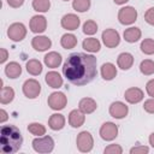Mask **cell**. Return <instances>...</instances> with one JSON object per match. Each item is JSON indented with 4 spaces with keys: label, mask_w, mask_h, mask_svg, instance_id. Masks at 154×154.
I'll list each match as a JSON object with an SVG mask.
<instances>
[{
    "label": "cell",
    "mask_w": 154,
    "mask_h": 154,
    "mask_svg": "<svg viewBox=\"0 0 154 154\" xmlns=\"http://www.w3.org/2000/svg\"><path fill=\"white\" fill-rule=\"evenodd\" d=\"M97 60L91 54L72 53L69 55L63 66V73L66 79L75 85H84L90 83L96 73Z\"/></svg>",
    "instance_id": "cell-1"
},
{
    "label": "cell",
    "mask_w": 154,
    "mask_h": 154,
    "mask_svg": "<svg viewBox=\"0 0 154 154\" xmlns=\"http://www.w3.org/2000/svg\"><path fill=\"white\" fill-rule=\"evenodd\" d=\"M23 143V137L14 125H4L0 131V152L4 154L17 153Z\"/></svg>",
    "instance_id": "cell-2"
},
{
    "label": "cell",
    "mask_w": 154,
    "mask_h": 154,
    "mask_svg": "<svg viewBox=\"0 0 154 154\" xmlns=\"http://www.w3.org/2000/svg\"><path fill=\"white\" fill-rule=\"evenodd\" d=\"M32 148L37 153H51L54 149V141L51 136H38L32 141Z\"/></svg>",
    "instance_id": "cell-3"
},
{
    "label": "cell",
    "mask_w": 154,
    "mask_h": 154,
    "mask_svg": "<svg viewBox=\"0 0 154 154\" xmlns=\"http://www.w3.org/2000/svg\"><path fill=\"white\" fill-rule=\"evenodd\" d=\"M76 144H77V148L79 152L82 153H88L93 149V146H94V140H93V136L90 132L88 131H82L77 135V138H76Z\"/></svg>",
    "instance_id": "cell-4"
},
{
    "label": "cell",
    "mask_w": 154,
    "mask_h": 154,
    "mask_svg": "<svg viewBox=\"0 0 154 154\" xmlns=\"http://www.w3.org/2000/svg\"><path fill=\"white\" fill-rule=\"evenodd\" d=\"M118 19L124 25H130L137 19V11L132 6L122 7L118 12Z\"/></svg>",
    "instance_id": "cell-5"
},
{
    "label": "cell",
    "mask_w": 154,
    "mask_h": 154,
    "mask_svg": "<svg viewBox=\"0 0 154 154\" xmlns=\"http://www.w3.org/2000/svg\"><path fill=\"white\" fill-rule=\"evenodd\" d=\"M48 106L54 109V111H60L63 108H65L66 103H67V99L65 96L64 93L61 91H55V93H52L49 96H48Z\"/></svg>",
    "instance_id": "cell-6"
},
{
    "label": "cell",
    "mask_w": 154,
    "mask_h": 154,
    "mask_svg": "<svg viewBox=\"0 0 154 154\" xmlns=\"http://www.w3.org/2000/svg\"><path fill=\"white\" fill-rule=\"evenodd\" d=\"M25 35H26V28L23 23H13L7 29V36L14 42L22 41L25 37Z\"/></svg>",
    "instance_id": "cell-7"
},
{
    "label": "cell",
    "mask_w": 154,
    "mask_h": 154,
    "mask_svg": "<svg viewBox=\"0 0 154 154\" xmlns=\"http://www.w3.org/2000/svg\"><path fill=\"white\" fill-rule=\"evenodd\" d=\"M23 93L28 99H35L41 93V84L34 78L26 79L23 84Z\"/></svg>",
    "instance_id": "cell-8"
},
{
    "label": "cell",
    "mask_w": 154,
    "mask_h": 154,
    "mask_svg": "<svg viewBox=\"0 0 154 154\" xmlns=\"http://www.w3.org/2000/svg\"><path fill=\"white\" fill-rule=\"evenodd\" d=\"M100 136L105 141H112L118 136V126L112 122H106L100 128Z\"/></svg>",
    "instance_id": "cell-9"
},
{
    "label": "cell",
    "mask_w": 154,
    "mask_h": 154,
    "mask_svg": "<svg viewBox=\"0 0 154 154\" xmlns=\"http://www.w3.org/2000/svg\"><path fill=\"white\" fill-rule=\"evenodd\" d=\"M102 42L108 48L117 47L119 45V42H120L119 32L117 30H114V29H106L102 32Z\"/></svg>",
    "instance_id": "cell-10"
},
{
    "label": "cell",
    "mask_w": 154,
    "mask_h": 154,
    "mask_svg": "<svg viewBox=\"0 0 154 154\" xmlns=\"http://www.w3.org/2000/svg\"><path fill=\"white\" fill-rule=\"evenodd\" d=\"M128 112H129L128 106L122 101L112 102L109 106V114L116 119H122V118L126 117Z\"/></svg>",
    "instance_id": "cell-11"
},
{
    "label": "cell",
    "mask_w": 154,
    "mask_h": 154,
    "mask_svg": "<svg viewBox=\"0 0 154 154\" xmlns=\"http://www.w3.org/2000/svg\"><path fill=\"white\" fill-rule=\"evenodd\" d=\"M30 30L35 34H41L46 30L47 28V20L43 16H40V14H36L31 19H30Z\"/></svg>",
    "instance_id": "cell-12"
},
{
    "label": "cell",
    "mask_w": 154,
    "mask_h": 154,
    "mask_svg": "<svg viewBox=\"0 0 154 154\" xmlns=\"http://www.w3.org/2000/svg\"><path fill=\"white\" fill-rule=\"evenodd\" d=\"M143 96H144L143 91L140 88H136V87L129 88L124 93V97L129 103H138L140 101L143 100Z\"/></svg>",
    "instance_id": "cell-13"
},
{
    "label": "cell",
    "mask_w": 154,
    "mask_h": 154,
    "mask_svg": "<svg viewBox=\"0 0 154 154\" xmlns=\"http://www.w3.org/2000/svg\"><path fill=\"white\" fill-rule=\"evenodd\" d=\"M31 46L35 51L37 52H43V51H47L48 48H51L52 46V41L49 37L47 36H35L31 41Z\"/></svg>",
    "instance_id": "cell-14"
},
{
    "label": "cell",
    "mask_w": 154,
    "mask_h": 154,
    "mask_svg": "<svg viewBox=\"0 0 154 154\" xmlns=\"http://www.w3.org/2000/svg\"><path fill=\"white\" fill-rule=\"evenodd\" d=\"M81 24L79 18L73 13H67L61 18V26L66 30H76Z\"/></svg>",
    "instance_id": "cell-15"
},
{
    "label": "cell",
    "mask_w": 154,
    "mask_h": 154,
    "mask_svg": "<svg viewBox=\"0 0 154 154\" xmlns=\"http://www.w3.org/2000/svg\"><path fill=\"white\" fill-rule=\"evenodd\" d=\"M85 116L81 109H72L69 114V124L72 128H79L84 124Z\"/></svg>",
    "instance_id": "cell-16"
},
{
    "label": "cell",
    "mask_w": 154,
    "mask_h": 154,
    "mask_svg": "<svg viewBox=\"0 0 154 154\" xmlns=\"http://www.w3.org/2000/svg\"><path fill=\"white\" fill-rule=\"evenodd\" d=\"M78 107H79V109L84 114H89V113H93L96 109L97 105H96V101L94 99H91V97H83V99H81V101L78 103Z\"/></svg>",
    "instance_id": "cell-17"
},
{
    "label": "cell",
    "mask_w": 154,
    "mask_h": 154,
    "mask_svg": "<svg viewBox=\"0 0 154 154\" xmlns=\"http://www.w3.org/2000/svg\"><path fill=\"white\" fill-rule=\"evenodd\" d=\"M46 83L51 87V88H54V89H58L63 85V77L55 72V71H49L47 72L46 75Z\"/></svg>",
    "instance_id": "cell-18"
},
{
    "label": "cell",
    "mask_w": 154,
    "mask_h": 154,
    "mask_svg": "<svg viewBox=\"0 0 154 154\" xmlns=\"http://www.w3.org/2000/svg\"><path fill=\"white\" fill-rule=\"evenodd\" d=\"M48 125L52 130L54 131H58V130H61L65 125V117L60 113H54L49 117V120H48Z\"/></svg>",
    "instance_id": "cell-19"
},
{
    "label": "cell",
    "mask_w": 154,
    "mask_h": 154,
    "mask_svg": "<svg viewBox=\"0 0 154 154\" xmlns=\"http://www.w3.org/2000/svg\"><path fill=\"white\" fill-rule=\"evenodd\" d=\"M43 60H45V64L48 66V67H51V69H55V67H58L60 64H61V55L58 53V52H49V53H47L46 55H45V58H43Z\"/></svg>",
    "instance_id": "cell-20"
},
{
    "label": "cell",
    "mask_w": 154,
    "mask_h": 154,
    "mask_svg": "<svg viewBox=\"0 0 154 154\" xmlns=\"http://www.w3.org/2000/svg\"><path fill=\"white\" fill-rule=\"evenodd\" d=\"M117 64H118V66L122 70H129L132 66V64H134V57H132V54H130L128 52L120 53L118 55Z\"/></svg>",
    "instance_id": "cell-21"
},
{
    "label": "cell",
    "mask_w": 154,
    "mask_h": 154,
    "mask_svg": "<svg viewBox=\"0 0 154 154\" xmlns=\"http://www.w3.org/2000/svg\"><path fill=\"white\" fill-rule=\"evenodd\" d=\"M101 76L106 81H112L117 76V67L112 63H105L101 66Z\"/></svg>",
    "instance_id": "cell-22"
},
{
    "label": "cell",
    "mask_w": 154,
    "mask_h": 154,
    "mask_svg": "<svg viewBox=\"0 0 154 154\" xmlns=\"http://www.w3.org/2000/svg\"><path fill=\"white\" fill-rule=\"evenodd\" d=\"M141 35H142L141 30L138 28H136V26H131V28L126 29L124 31V34H123L125 41L129 42V43H134V42L138 41L141 38Z\"/></svg>",
    "instance_id": "cell-23"
},
{
    "label": "cell",
    "mask_w": 154,
    "mask_h": 154,
    "mask_svg": "<svg viewBox=\"0 0 154 154\" xmlns=\"http://www.w3.org/2000/svg\"><path fill=\"white\" fill-rule=\"evenodd\" d=\"M5 73L8 78H17L22 73V67L18 63L11 61L5 66Z\"/></svg>",
    "instance_id": "cell-24"
},
{
    "label": "cell",
    "mask_w": 154,
    "mask_h": 154,
    "mask_svg": "<svg viewBox=\"0 0 154 154\" xmlns=\"http://www.w3.org/2000/svg\"><path fill=\"white\" fill-rule=\"evenodd\" d=\"M83 48L87 51V52H91V53H95V52H99L100 48H101V43L97 38H94V37H88L83 41L82 43Z\"/></svg>",
    "instance_id": "cell-25"
},
{
    "label": "cell",
    "mask_w": 154,
    "mask_h": 154,
    "mask_svg": "<svg viewBox=\"0 0 154 154\" xmlns=\"http://www.w3.org/2000/svg\"><path fill=\"white\" fill-rule=\"evenodd\" d=\"M60 43H61V46H63L65 49L75 48L76 45H77V37H76L73 34H64V35L61 36Z\"/></svg>",
    "instance_id": "cell-26"
},
{
    "label": "cell",
    "mask_w": 154,
    "mask_h": 154,
    "mask_svg": "<svg viewBox=\"0 0 154 154\" xmlns=\"http://www.w3.org/2000/svg\"><path fill=\"white\" fill-rule=\"evenodd\" d=\"M26 71L32 76H38L42 72V64L36 59H30L26 63Z\"/></svg>",
    "instance_id": "cell-27"
},
{
    "label": "cell",
    "mask_w": 154,
    "mask_h": 154,
    "mask_svg": "<svg viewBox=\"0 0 154 154\" xmlns=\"http://www.w3.org/2000/svg\"><path fill=\"white\" fill-rule=\"evenodd\" d=\"M14 97V90L11 87H1V96L0 101L2 105L10 103Z\"/></svg>",
    "instance_id": "cell-28"
},
{
    "label": "cell",
    "mask_w": 154,
    "mask_h": 154,
    "mask_svg": "<svg viewBox=\"0 0 154 154\" xmlns=\"http://www.w3.org/2000/svg\"><path fill=\"white\" fill-rule=\"evenodd\" d=\"M140 71L146 75V76H150L154 73V61L150 59H146L142 60L140 64Z\"/></svg>",
    "instance_id": "cell-29"
},
{
    "label": "cell",
    "mask_w": 154,
    "mask_h": 154,
    "mask_svg": "<svg viewBox=\"0 0 154 154\" xmlns=\"http://www.w3.org/2000/svg\"><path fill=\"white\" fill-rule=\"evenodd\" d=\"M28 131L35 136H43L46 134V128L40 123H30L28 125Z\"/></svg>",
    "instance_id": "cell-30"
},
{
    "label": "cell",
    "mask_w": 154,
    "mask_h": 154,
    "mask_svg": "<svg viewBox=\"0 0 154 154\" xmlns=\"http://www.w3.org/2000/svg\"><path fill=\"white\" fill-rule=\"evenodd\" d=\"M51 7L49 0H32V8L36 12H47Z\"/></svg>",
    "instance_id": "cell-31"
},
{
    "label": "cell",
    "mask_w": 154,
    "mask_h": 154,
    "mask_svg": "<svg viewBox=\"0 0 154 154\" xmlns=\"http://www.w3.org/2000/svg\"><path fill=\"white\" fill-rule=\"evenodd\" d=\"M141 51L148 55L154 54V40L153 38H144L141 42Z\"/></svg>",
    "instance_id": "cell-32"
},
{
    "label": "cell",
    "mask_w": 154,
    "mask_h": 154,
    "mask_svg": "<svg viewBox=\"0 0 154 154\" xmlns=\"http://www.w3.org/2000/svg\"><path fill=\"white\" fill-rule=\"evenodd\" d=\"M72 7L77 12H85L90 7V0H73Z\"/></svg>",
    "instance_id": "cell-33"
},
{
    "label": "cell",
    "mask_w": 154,
    "mask_h": 154,
    "mask_svg": "<svg viewBox=\"0 0 154 154\" xmlns=\"http://www.w3.org/2000/svg\"><path fill=\"white\" fill-rule=\"evenodd\" d=\"M97 31V24L94 20H87L83 24V32L85 35H94Z\"/></svg>",
    "instance_id": "cell-34"
},
{
    "label": "cell",
    "mask_w": 154,
    "mask_h": 154,
    "mask_svg": "<svg viewBox=\"0 0 154 154\" xmlns=\"http://www.w3.org/2000/svg\"><path fill=\"white\" fill-rule=\"evenodd\" d=\"M105 154H122L123 153V148L119 144H109L103 150Z\"/></svg>",
    "instance_id": "cell-35"
},
{
    "label": "cell",
    "mask_w": 154,
    "mask_h": 154,
    "mask_svg": "<svg viewBox=\"0 0 154 154\" xmlns=\"http://www.w3.org/2000/svg\"><path fill=\"white\" fill-rule=\"evenodd\" d=\"M144 20L150 24V25H154V7H150L144 13Z\"/></svg>",
    "instance_id": "cell-36"
},
{
    "label": "cell",
    "mask_w": 154,
    "mask_h": 154,
    "mask_svg": "<svg viewBox=\"0 0 154 154\" xmlns=\"http://www.w3.org/2000/svg\"><path fill=\"white\" fill-rule=\"evenodd\" d=\"M143 108H144V111L146 112H148V113H154V97H152V99H148V100H146L144 101V103H143Z\"/></svg>",
    "instance_id": "cell-37"
},
{
    "label": "cell",
    "mask_w": 154,
    "mask_h": 154,
    "mask_svg": "<svg viewBox=\"0 0 154 154\" xmlns=\"http://www.w3.org/2000/svg\"><path fill=\"white\" fill-rule=\"evenodd\" d=\"M148 152H149V148L146 147V146H136V147H132L130 149L131 154H144V153H148Z\"/></svg>",
    "instance_id": "cell-38"
},
{
    "label": "cell",
    "mask_w": 154,
    "mask_h": 154,
    "mask_svg": "<svg viewBox=\"0 0 154 154\" xmlns=\"http://www.w3.org/2000/svg\"><path fill=\"white\" fill-rule=\"evenodd\" d=\"M146 90H147V93H148L149 96L154 97V79L148 81V83L146 84Z\"/></svg>",
    "instance_id": "cell-39"
},
{
    "label": "cell",
    "mask_w": 154,
    "mask_h": 154,
    "mask_svg": "<svg viewBox=\"0 0 154 154\" xmlns=\"http://www.w3.org/2000/svg\"><path fill=\"white\" fill-rule=\"evenodd\" d=\"M23 2H24V0H7V4H8L11 7H13V8L20 7V6L23 5Z\"/></svg>",
    "instance_id": "cell-40"
},
{
    "label": "cell",
    "mask_w": 154,
    "mask_h": 154,
    "mask_svg": "<svg viewBox=\"0 0 154 154\" xmlns=\"http://www.w3.org/2000/svg\"><path fill=\"white\" fill-rule=\"evenodd\" d=\"M0 53H1L0 63H1V64H4V63L7 60V58H8V53H7V51H6L5 48H1V49H0Z\"/></svg>",
    "instance_id": "cell-41"
},
{
    "label": "cell",
    "mask_w": 154,
    "mask_h": 154,
    "mask_svg": "<svg viewBox=\"0 0 154 154\" xmlns=\"http://www.w3.org/2000/svg\"><path fill=\"white\" fill-rule=\"evenodd\" d=\"M0 113H1V117H0V123H4V122L7 119V112H6L5 109H1V111H0Z\"/></svg>",
    "instance_id": "cell-42"
},
{
    "label": "cell",
    "mask_w": 154,
    "mask_h": 154,
    "mask_svg": "<svg viewBox=\"0 0 154 154\" xmlns=\"http://www.w3.org/2000/svg\"><path fill=\"white\" fill-rule=\"evenodd\" d=\"M149 143H150V146L154 148V132L150 134V136H149Z\"/></svg>",
    "instance_id": "cell-43"
},
{
    "label": "cell",
    "mask_w": 154,
    "mask_h": 154,
    "mask_svg": "<svg viewBox=\"0 0 154 154\" xmlns=\"http://www.w3.org/2000/svg\"><path fill=\"white\" fill-rule=\"evenodd\" d=\"M117 5H123V4H125V2H128L129 0H113Z\"/></svg>",
    "instance_id": "cell-44"
},
{
    "label": "cell",
    "mask_w": 154,
    "mask_h": 154,
    "mask_svg": "<svg viewBox=\"0 0 154 154\" xmlns=\"http://www.w3.org/2000/svg\"><path fill=\"white\" fill-rule=\"evenodd\" d=\"M64 1H69V0H64Z\"/></svg>",
    "instance_id": "cell-45"
}]
</instances>
